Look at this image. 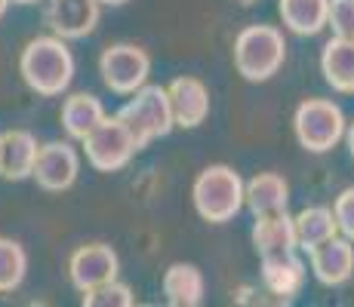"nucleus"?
Masks as SVG:
<instances>
[{"mask_svg": "<svg viewBox=\"0 0 354 307\" xmlns=\"http://www.w3.org/2000/svg\"><path fill=\"white\" fill-rule=\"evenodd\" d=\"M19 74L31 92L56 99V95L68 92L74 74H77V61H74V52L68 50V40L56 37V34H44V37H34L25 43L22 56H19Z\"/></svg>", "mask_w": 354, "mask_h": 307, "instance_id": "obj_1", "label": "nucleus"}, {"mask_svg": "<svg viewBox=\"0 0 354 307\" xmlns=\"http://www.w3.org/2000/svg\"><path fill=\"white\" fill-rule=\"evenodd\" d=\"M231 56H234V68L243 80L265 83L287 61V37L277 25H247L243 31H237Z\"/></svg>", "mask_w": 354, "mask_h": 307, "instance_id": "obj_2", "label": "nucleus"}, {"mask_svg": "<svg viewBox=\"0 0 354 307\" xmlns=\"http://www.w3.org/2000/svg\"><path fill=\"white\" fill-rule=\"evenodd\" d=\"M194 209L203 221L225 224L243 209V179L228 163H209L192 184Z\"/></svg>", "mask_w": 354, "mask_h": 307, "instance_id": "obj_3", "label": "nucleus"}, {"mask_svg": "<svg viewBox=\"0 0 354 307\" xmlns=\"http://www.w3.org/2000/svg\"><path fill=\"white\" fill-rule=\"evenodd\" d=\"M114 117L127 126V132L133 135V141H136L139 151L142 148H148L151 141L167 139V135L176 129L173 111H169L167 86H154V83L139 86Z\"/></svg>", "mask_w": 354, "mask_h": 307, "instance_id": "obj_4", "label": "nucleus"}, {"mask_svg": "<svg viewBox=\"0 0 354 307\" xmlns=\"http://www.w3.org/2000/svg\"><path fill=\"white\" fill-rule=\"evenodd\" d=\"M345 111L333 99H305L299 101L292 114V132L302 151L308 154H326L342 141L345 135Z\"/></svg>", "mask_w": 354, "mask_h": 307, "instance_id": "obj_5", "label": "nucleus"}, {"mask_svg": "<svg viewBox=\"0 0 354 307\" xmlns=\"http://www.w3.org/2000/svg\"><path fill=\"white\" fill-rule=\"evenodd\" d=\"M80 145H84L86 163L96 172H118V169H124L139 154V148H136L133 135L127 132V126L118 117H108V114L80 139Z\"/></svg>", "mask_w": 354, "mask_h": 307, "instance_id": "obj_6", "label": "nucleus"}, {"mask_svg": "<svg viewBox=\"0 0 354 307\" xmlns=\"http://www.w3.org/2000/svg\"><path fill=\"white\" fill-rule=\"evenodd\" d=\"M102 83L114 95H133L139 86L148 83L151 74V56L136 43H111L99 56Z\"/></svg>", "mask_w": 354, "mask_h": 307, "instance_id": "obj_7", "label": "nucleus"}, {"mask_svg": "<svg viewBox=\"0 0 354 307\" xmlns=\"http://www.w3.org/2000/svg\"><path fill=\"white\" fill-rule=\"evenodd\" d=\"M77 175H80V154H77V148L71 145V139L46 141V145L37 148V160H34L31 179L37 181L40 190H46V194L71 190Z\"/></svg>", "mask_w": 354, "mask_h": 307, "instance_id": "obj_8", "label": "nucleus"}, {"mask_svg": "<svg viewBox=\"0 0 354 307\" xmlns=\"http://www.w3.org/2000/svg\"><path fill=\"white\" fill-rule=\"evenodd\" d=\"M118 274H120V258L108 243L77 246L71 252V258H68V279H71V286L80 295L102 283L118 279Z\"/></svg>", "mask_w": 354, "mask_h": 307, "instance_id": "obj_9", "label": "nucleus"}, {"mask_svg": "<svg viewBox=\"0 0 354 307\" xmlns=\"http://www.w3.org/2000/svg\"><path fill=\"white\" fill-rule=\"evenodd\" d=\"M102 19L99 0H46L44 25L62 40H84L96 31Z\"/></svg>", "mask_w": 354, "mask_h": 307, "instance_id": "obj_10", "label": "nucleus"}, {"mask_svg": "<svg viewBox=\"0 0 354 307\" xmlns=\"http://www.w3.org/2000/svg\"><path fill=\"white\" fill-rule=\"evenodd\" d=\"M259 277H262V289L268 295H274L277 304H290L302 295L308 268H305L302 255L296 249V252H281V255H265Z\"/></svg>", "mask_w": 354, "mask_h": 307, "instance_id": "obj_11", "label": "nucleus"}, {"mask_svg": "<svg viewBox=\"0 0 354 307\" xmlns=\"http://www.w3.org/2000/svg\"><path fill=\"white\" fill-rule=\"evenodd\" d=\"M169 95V111H173V123L182 129H197L209 117V86L201 77H176L167 86Z\"/></svg>", "mask_w": 354, "mask_h": 307, "instance_id": "obj_12", "label": "nucleus"}, {"mask_svg": "<svg viewBox=\"0 0 354 307\" xmlns=\"http://www.w3.org/2000/svg\"><path fill=\"white\" fill-rule=\"evenodd\" d=\"M308 264L321 286H345L354 277V243L336 234L308 252Z\"/></svg>", "mask_w": 354, "mask_h": 307, "instance_id": "obj_13", "label": "nucleus"}, {"mask_svg": "<svg viewBox=\"0 0 354 307\" xmlns=\"http://www.w3.org/2000/svg\"><path fill=\"white\" fill-rule=\"evenodd\" d=\"M37 148H40L37 139L28 129H6V132H0V179L6 181L31 179Z\"/></svg>", "mask_w": 354, "mask_h": 307, "instance_id": "obj_14", "label": "nucleus"}, {"mask_svg": "<svg viewBox=\"0 0 354 307\" xmlns=\"http://www.w3.org/2000/svg\"><path fill=\"white\" fill-rule=\"evenodd\" d=\"M243 206L259 215L287 212L290 206V184L281 172H256L250 181H243Z\"/></svg>", "mask_w": 354, "mask_h": 307, "instance_id": "obj_15", "label": "nucleus"}, {"mask_svg": "<svg viewBox=\"0 0 354 307\" xmlns=\"http://www.w3.org/2000/svg\"><path fill=\"white\" fill-rule=\"evenodd\" d=\"M160 292L167 304L173 307H201L207 298V279H203V270L197 264L176 261L163 270Z\"/></svg>", "mask_w": 354, "mask_h": 307, "instance_id": "obj_16", "label": "nucleus"}, {"mask_svg": "<svg viewBox=\"0 0 354 307\" xmlns=\"http://www.w3.org/2000/svg\"><path fill=\"white\" fill-rule=\"evenodd\" d=\"M253 249L259 258L265 255H281V252H296V224L290 212H274V215H259L253 224Z\"/></svg>", "mask_w": 354, "mask_h": 307, "instance_id": "obj_17", "label": "nucleus"}, {"mask_svg": "<svg viewBox=\"0 0 354 307\" xmlns=\"http://www.w3.org/2000/svg\"><path fill=\"white\" fill-rule=\"evenodd\" d=\"M321 74L324 80L342 95H354V37L333 34L321 50Z\"/></svg>", "mask_w": 354, "mask_h": 307, "instance_id": "obj_18", "label": "nucleus"}, {"mask_svg": "<svg viewBox=\"0 0 354 307\" xmlns=\"http://www.w3.org/2000/svg\"><path fill=\"white\" fill-rule=\"evenodd\" d=\"M277 12L287 31L299 37H315L326 28L330 0H277Z\"/></svg>", "mask_w": 354, "mask_h": 307, "instance_id": "obj_19", "label": "nucleus"}, {"mask_svg": "<svg viewBox=\"0 0 354 307\" xmlns=\"http://www.w3.org/2000/svg\"><path fill=\"white\" fill-rule=\"evenodd\" d=\"M102 117H105V105L93 92H71L62 101V114H59L65 135L71 141H80Z\"/></svg>", "mask_w": 354, "mask_h": 307, "instance_id": "obj_20", "label": "nucleus"}, {"mask_svg": "<svg viewBox=\"0 0 354 307\" xmlns=\"http://www.w3.org/2000/svg\"><path fill=\"white\" fill-rule=\"evenodd\" d=\"M292 224H296V243L299 252H311L315 246H321L326 240L339 234L336 218H333L330 206H308L299 215H292Z\"/></svg>", "mask_w": 354, "mask_h": 307, "instance_id": "obj_21", "label": "nucleus"}, {"mask_svg": "<svg viewBox=\"0 0 354 307\" xmlns=\"http://www.w3.org/2000/svg\"><path fill=\"white\" fill-rule=\"evenodd\" d=\"M28 277V252L12 237H0V295L16 292Z\"/></svg>", "mask_w": 354, "mask_h": 307, "instance_id": "obj_22", "label": "nucleus"}, {"mask_svg": "<svg viewBox=\"0 0 354 307\" xmlns=\"http://www.w3.org/2000/svg\"><path fill=\"white\" fill-rule=\"evenodd\" d=\"M84 307H133L136 304V295L127 283L120 279H111V283H102L96 289L84 292Z\"/></svg>", "mask_w": 354, "mask_h": 307, "instance_id": "obj_23", "label": "nucleus"}, {"mask_svg": "<svg viewBox=\"0 0 354 307\" xmlns=\"http://www.w3.org/2000/svg\"><path fill=\"white\" fill-rule=\"evenodd\" d=\"M326 28L336 37H354V0H330Z\"/></svg>", "mask_w": 354, "mask_h": 307, "instance_id": "obj_24", "label": "nucleus"}, {"mask_svg": "<svg viewBox=\"0 0 354 307\" xmlns=\"http://www.w3.org/2000/svg\"><path fill=\"white\" fill-rule=\"evenodd\" d=\"M333 218H336V228L339 234L345 237V240L354 243V184L351 188H345L342 194L333 200Z\"/></svg>", "mask_w": 354, "mask_h": 307, "instance_id": "obj_25", "label": "nucleus"}, {"mask_svg": "<svg viewBox=\"0 0 354 307\" xmlns=\"http://www.w3.org/2000/svg\"><path fill=\"white\" fill-rule=\"evenodd\" d=\"M342 141H345V145H348V154H351V160H354V123H348V126H345Z\"/></svg>", "mask_w": 354, "mask_h": 307, "instance_id": "obj_26", "label": "nucleus"}, {"mask_svg": "<svg viewBox=\"0 0 354 307\" xmlns=\"http://www.w3.org/2000/svg\"><path fill=\"white\" fill-rule=\"evenodd\" d=\"M102 6H124V3H129V0H99Z\"/></svg>", "mask_w": 354, "mask_h": 307, "instance_id": "obj_27", "label": "nucleus"}, {"mask_svg": "<svg viewBox=\"0 0 354 307\" xmlns=\"http://www.w3.org/2000/svg\"><path fill=\"white\" fill-rule=\"evenodd\" d=\"M6 10H10V0H0V19L6 16Z\"/></svg>", "mask_w": 354, "mask_h": 307, "instance_id": "obj_28", "label": "nucleus"}, {"mask_svg": "<svg viewBox=\"0 0 354 307\" xmlns=\"http://www.w3.org/2000/svg\"><path fill=\"white\" fill-rule=\"evenodd\" d=\"M10 3H19V6H31V3H40V0H10Z\"/></svg>", "mask_w": 354, "mask_h": 307, "instance_id": "obj_29", "label": "nucleus"}, {"mask_svg": "<svg viewBox=\"0 0 354 307\" xmlns=\"http://www.w3.org/2000/svg\"><path fill=\"white\" fill-rule=\"evenodd\" d=\"M241 3H259V0H241Z\"/></svg>", "mask_w": 354, "mask_h": 307, "instance_id": "obj_30", "label": "nucleus"}]
</instances>
